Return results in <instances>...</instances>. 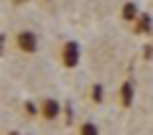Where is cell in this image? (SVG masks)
<instances>
[{"instance_id": "obj_1", "label": "cell", "mask_w": 153, "mask_h": 135, "mask_svg": "<svg viewBox=\"0 0 153 135\" xmlns=\"http://www.w3.org/2000/svg\"><path fill=\"white\" fill-rule=\"evenodd\" d=\"M18 46H21L23 51H33V49H36V36L28 33V31H23L21 36H18Z\"/></svg>"}, {"instance_id": "obj_2", "label": "cell", "mask_w": 153, "mask_h": 135, "mask_svg": "<svg viewBox=\"0 0 153 135\" xmlns=\"http://www.w3.org/2000/svg\"><path fill=\"white\" fill-rule=\"evenodd\" d=\"M76 43H66V49H64V61H66V66H74L76 64V59H79V56H76Z\"/></svg>"}, {"instance_id": "obj_3", "label": "cell", "mask_w": 153, "mask_h": 135, "mask_svg": "<svg viewBox=\"0 0 153 135\" xmlns=\"http://www.w3.org/2000/svg\"><path fill=\"white\" fill-rule=\"evenodd\" d=\"M130 102H133V84L125 82L123 84V105H130Z\"/></svg>"}, {"instance_id": "obj_4", "label": "cell", "mask_w": 153, "mask_h": 135, "mask_svg": "<svg viewBox=\"0 0 153 135\" xmlns=\"http://www.w3.org/2000/svg\"><path fill=\"white\" fill-rule=\"evenodd\" d=\"M44 112H46V117H56V112H59V105L49 99V102L44 105Z\"/></svg>"}, {"instance_id": "obj_5", "label": "cell", "mask_w": 153, "mask_h": 135, "mask_svg": "<svg viewBox=\"0 0 153 135\" xmlns=\"http://www.w3.org/2000/svg\"><path fill=\"white\" fill-rule=\"evenodd\" d=\"M123 16H125L128 21H130V18H135V5H125V8H123Z\"/></svg>"}, {"instance_id": "obj_6", "label": "cell", "mask_w": 153, "mask_h": 135, "mask_svg": "<svg viewBox=\"0 0 153 135\" xmlns=\"http://www.w3.org/2000/svg\"><path fill=\"white\" fill-rule=\"evenodd\" d=\"M82 135H97V128H94V125H82Z\"/></svg>"}, {"instance_id": "obj_7", "label": "cell", "mask_w": 153, "mask_h": 135, "mask_svg": "<svg viewBox=\"0 0 153 135\" xmlns=\"http://www.w3.org/2000/svg\"><path fill=\"white\" fill-rule=\"evenodd\" d=\"M10 135H18V133H10Z\"/></svg>"}]
</instances>
